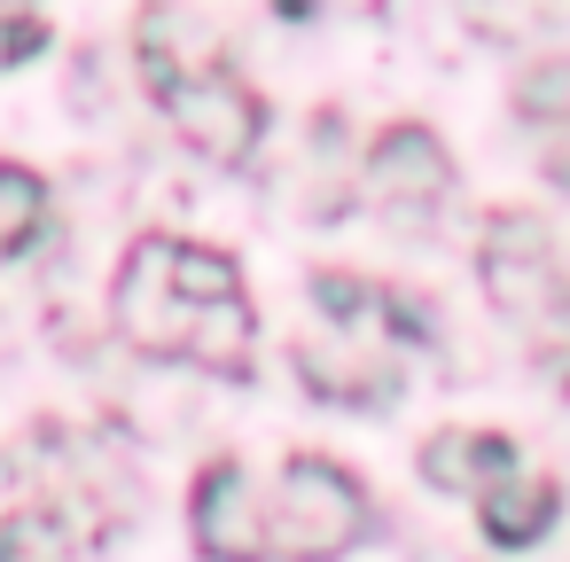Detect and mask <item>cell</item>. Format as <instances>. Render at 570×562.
Segmentation results:
<instances>
[{
	"instance_id": "5b68a950",
	"label": "cell",
	"mask_w": 570,
	"mask_h": 562,
	"mask_svg": "<svg viewBox=\"0 0 570 562\" xmlns=\"http://www.w3.org/2000/svg\"><path fill=\"white\" fill-rule=\"evenodd\" d=\"M157 110H165L173 134H180L196 157H212V165H243V157L258 149V134H266V102H258L235 71L173 79V87H157Z\"/></svg>"
},
{
	"instance_id": "7a4b0ae2",
	"label": "cell",
	"mask_w": 570,
	"mask_h": 562,
	"mask_svg": "<svg viewBox=\"0 0 570 562\" xmlns=\"http://www.w3.org/2000/svg\"><path fill=\"white\" fill-rule=\"evenodd\" d=\"M414 344H430L422 297L360 282V274H336V266L313 274V328L297 336V375H305L313 398H336V406L399 398Z\"/></svg>"
},
{
	"instance_id": "30bf717a",
	"label": "cell",
	"mask_w": 570,
	"mask_h": 562,
	"mask_svg": "<svg viewBox=\"0 0 570 562\" xmlns=\"http://www.w3.org/2000/svg\"><path fill=\"white\" fill-rule=\"evenodd\" d=\"M515 118L531 126V149H539V172L570 196V56L554 63H531L515 79Z\"/></svg>"
},
{
	"instance_id": "6da1fadb",
	"label": "cell",
	"mask_w": 570,
	"mask_h": 562,
	"mask_svg": "<svg viewBox=\"0 0 570 562\" xmlns=\"http://www.w3.org/2000/svg\"><path fill=\"white\" fill-rule=\"evenodd\" d=\"M110 313H118V336L141 359H188V367H212L227 383L250 375L258 321H250V297H243L235 258L212 250V243L141 235L126 250V266H118Z\"/></svg>"
},
{
	"instance_id": "7c38bea8",
	"label": "cell",
	"mask_w": 570,
	"mask_h": 562,
	"mask_svg": "<svg viewBox=\"0 0 570 562\" xmlns=\"http://www.w3.org/2000/svg\"><path fill=\"white\" fill-rule=\"evenodd\" d=\"M71 554H79V531L63 507L24 500V507L0 515V562H71Z\"/></svg>"
},
{
	"instance_id": "52a82bcc",
	"label": "cell",
	"mask_w": 570,
	"mask_h": 562,
	"mask_svg": "<svg viewBox=\"0 0 570 562\" xmlns=\"http://www.w3.org/2000/svg\"><path fill=\"white\" fill-rule=\"evenodd\" d=\"M188 539L204 562H266V492L243 461H204L188 492Z\"/></svg>"
},
{
	"instance_id": "8fae6325",
	"label": "cell",
	"mask_w": 570,
	"mask_h": 562,
	"mask_svg": "<svg viewBox=\"0 0 570 562\" xmlns=\"http://www.w3.org/2000/svg\"><path fill=\"white\" fill-rule=\"evenodd\" d=\"M554 515H562V484L539 476V469H515L508 484H492V492L476 500V531H484L492 546H531V539L554 531Z\"/></svg>"
},
{
	"instance_id": "9c48e42d",
	"label": "cell",
	"mask_w": 570,
	"mask_h": 562,
	"mask_svg": "<svg viewBox=\"0 0 570 562\" xmlns=\"http://www.w3.org/2000/svg\"><path fill=\"white\" fill-rule=\"evenodd\" d=\"M523 469V453H515V437H500V430H430L422 437V476L438 484V492H453V500H484L492 484H508Z\"/></svg>"
},
{
	"instance_id": "ba28073f",
	"label": "cell",
	"mask_w": 570,
	"mask_h": 562,
	"mask_svg": "<svg viewBox=\"0 0 570 562\" xmlns=\"http://www.w3.org/2000/svg\"><path fill=\"white\" fill-rule=\"evenodd\" d=\"M134 48H141V79L149 95L173 87V79H204V71H227V40L204 9H149L134 24Z\"/></svg>"
},
{
	"instance_id": "8992f818",
	"label": "cell",
	"mask_w": 570,
	"mask_h": 562,
	"mask_svg": "<svg viewBox=\"0 0 570 562\" xmlns=\"http://www.w3.org/2000/svg\"><path fill=\"white\" fill-rule=\"evenodd\" d=\"M360 188L375 211L391 219H430L445 196H453V149L422 126V118H399L367 141V165H360Z\"/></svg>"
},
{
	"instance_id": "3957f363",
	"label": "cell",
	"mask_w": 570,
	"mask_h": 562,
	"mask_svg": "<svg viewBox=\"0 0 570 562\" xmlns=\"http://www.w3.org/2000/svg\"><path fill=\"white\" fill-rule=\"evenodd\" d=\"M375 531L367 484L328 453H289L266 500V562H336Z\"/></svg>"
},
{
	"instance_id": "5bb4252c",
	"label": "cell",
	"mask_w": 570,
	"mask_h": 562,
	"mask_svg": "<svg viewBox=\"0 0 570 562\" xmlns=\"http://www.w3.org/2000/svg\"><path fill=\"white\" fill-rule=\"evenodd\" d=\"M48 48V17L32 9H0V63H32Z\"/></svg>"
},
{
	"instance_id": "277c9868",
	"label": "cell",
	"mask_w": 570,
	"mask_h": 562,
	"mask_svg": "<svg viewBox=\"0 0 570 562\" xmlns=\"http://www.w3.org/2000/svg\"><path fill=\"white\" fill-rule=\"evenodd\" d=\"M476 282H484V297H492L500 321H515L523 336H539L562 313V297H570L562 258H554V227L539 211H523V204L492 211L484 243H476Z\"/></svg>"
},
{
	"instance_id": "4fadbf2b",
	"label": "cell",
	"mask_w": 570,
	"mask_h": 562,
	"mask_svg": "<svg viewBox=\"0 0 570 562\" xmlns=\"http://www.w3.org/2000/svg\"><path fill=\"white\" fill-rule=\"evenodd\" d=\"M40 227H48V180L32 165H0V258L32 250Z\"/></svg>"
}]
</instances>
